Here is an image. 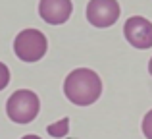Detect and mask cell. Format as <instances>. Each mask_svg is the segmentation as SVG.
<instances>
[{
    "label": "cell",
    "mask_w": 152,
    "mask_h": 139,
    "mask_svg": "<svg viewBox=\"0 0 152 139\" xmlns=\"http://www.w3.org/2000/svg\"><path fill=\"white\" fill-rule=\"evenodd\" d=\"M64 95L77 106H89L100 99L102 81L96 71L89 68H77L64 81Z\"/></svg>",
    "instance_id": "1"
},
{
    "label": "cell",
    "mask_w": 152,
    "mask_h": 139,
    "mask_svg": "<svg viewBox=\"0 0 152 139\" xmlns=\"http://www.w3.org/2000/svg\"><path fill=\"white\" fill-rule=\"evenodd\" d=\"M41 110L39 97L29 89H19L14 95H10L6 102V114L14 124H29L37 118Z\"/></svg>",
    "instance_id": "2"
},
{
    "label": "cell",
    "mask_w": 152,
    "mask_h": 139,
    "mask_svg": "<svg viewBox=\"0 0 152 139\" xmlns=\"http://www.w3.org/2000/svg\"><path fill=\"white\" fill-rule=\"evenodd\" d=\"M48 41L39 29H23L14 41V52L21 62H37L46 54Z\"/></svg>",
    "instance_id": "3"
},
{
    "label": "cell",
    "mask_w": 152,
    "mask_h": 139,
    "mask_svg": "<svg viewBox=\"0 0 152 139\" xmlns=\"http://www.w3.org/2000/svg\"><path fill=\"white\" fill-rule=\"evenodd\" d=\"M123 35L127 43L139 50L152 49V23L141 15H133L123 25Z\"/></svg>",
    "instance_id": "4"
},
{
    "label": "cell",
    "mask_w": 152,
    "mask_h": 139,
    "mask_svg": "<svg viewBox=\"0 0 152 139\" xmlns=\"http://www.w3.org/2000/svg\"><path fill=\"white\" fill-rule=\"evenodd\" d=\"M118 0H91L87 4V19L94 27H110L119 18Z\"/></svg>",
    "instance_id": "5"
},
{
    "label": "cell",
    "mask_w": 152,
    "mask_h": 139,
    "mask_svg": "<svg viewBox=\"0 0 152 139\" xmlns=\"http://www.w3.org/2000/svg\"><path fill=\"white\" fill-rule=\"evenodd\" d=\"M71 12H73L71 0H41L39 2V15L50 25L66 23Z\"/></svg>",
    "instance_id": "6"
},
{
    "label": "cell",
    "mask_w": 152,
    "mask_h": 139,
    "mask_svg": "<svg viewBox=\"0 0 152 139\" xmlns=\"http://www.w3.org/2000/svg\"><path fill=\"white\" fill-rule=\"evenodd\" d=\"M46 132H48V135H52V137L67 135V132H69V118H62V120L56 122V124H50L48 128H46Z\"/></svg>",
    "instance_id": "7"
},
{
    "label": "cell",
    "mask_w": 152,
    "mask_h": 139,
    "mask_svg": "<svg viewBox=\"0 0 152 139\" xmlns=\"http://www.w3.org/2000/svg\"><path fill=\"white\" fill-rule=\"evenodd\" d=\"M142 133L146 139H152V110H148L146 116L142 118Z\"/></svg>",
    "instance_id": "8"
},
{
    "label": "cell",
    "mask_w": 152,
    "mask_h": 139,
    "mask_svg": "<svg viewBox=\"0 0 152 139\" xmlns=\"http://www.w3.org/2000/svg\"><path fill=\"white\" fill-rule=\"evenodd\" d=\"M8 83H10V70H8L6 64H2V62H0V91L6 89Z\"/></svg>",
    "instance_id": "9"
},
{
    "label": "cell",
    "mask_w": 152,
    "mask_h": 139,
    "mask_svg": "<svg viewBox=\"0 0 152 139\" xmlns=\"http://www.w3.org/2000/svg\"><path fill=\"white\" fill-rule=\"evenodd\" d=\"M21 139H41L39 135H25V137H21Z\"/></svg>",
    "instance_id": "10"
},
{
    "label": "cell",
    "mask_w": 152,
    "mask_h": 139,
    "mask_svg": "<svg viewBox=\"0 0 152 139\" xmlns=\"http://www.w3.org/2000/svg\"><path fill=\"white\" fill-rule=\"evenodd\" d=\"M148 71H150V75H152V58H150V62H148Z\"/></svg>",
    "instance_id": "11"
}]
</instances>
